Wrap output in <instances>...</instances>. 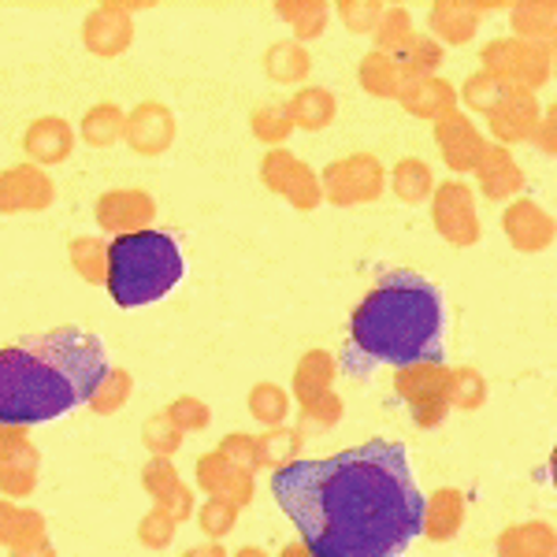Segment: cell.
<instances>
[{"mask_svg": "<svg viewBox=\"0 0 557 557\" xmlns=\"http://www.w3.org/2000/svg\"><path fill=\"white\" fill-rule=\"evenodd\" d=\"M178 138V123L175 112L164 101H141L127 112L123 123V141L134 157H164Z\"/></svg>", "mask_w": 557, "mask_h": 557, "instance_id": "7c38bea8", "label": "cell"}, {"mask_svg": "<svg viewBox=\"0 0 557 557\" xmlns=\"http://www.w3.org/2000/svg\"><path fill=\"white\" fill-rule=\"evenodd\" d=\"M209 406H205L201 398H194V394H183V398H175L172 406H168V420L178 428V431H205L209 428Z\"/></svg>", "mask_w": 557, "mask_h": 557, "instance_id": "60d3db41", "label": "cell"}, {"mask_svg": "<svg viewBox=\"0 0 557 557\" xmlns=\"http://www.w3.org/2000/svg\"><path fill=\"white\" fill-rule=\"evenodd\" d=\"M502 557H550V532L546 528H517L502 535Z\"/></svg>", "mask_w": 557, "mask_h": 557, "instance_id": "f35d334b", "label": "cell"}, {"mask_svg": "<svg viewBox=\"0 0 557 557\" xmlns=\"http://www.w3.org/2000/svg\"><path fill=\"white\" fill-rule=\"evenodd\" d=\"M23 557H49V550H38V554H23Z\"/></svg>", "mask_w": 557, "mask_h": 557, "instance_id": "f907efd6", "label": "cell"}, {"mask_svg": "<svg viewBox=\"0 0 557 557\" xmlns=\"http://www.w3.org/2000/svg\"><path fill=\"white\" fill-rule=\"evenodd\" d=\"M357 86H361L368 97H375V101H398L406 78H401V71L394 67L391 57L372 49V52H364L361 64H357Z\"/></svg>", "mask_w": 557, "mask_h": 557, "instance_id": "f1b7e54d", "label": "cell"}, {"mask_svg": "<svg viewBox=\"0 0 557 557\" xmlns=\"http://www.w3.org/2000/svg\"><path fill=\"white\" fill-rule=\"evenodd\" d=\"M472 175H475V183H472L475 197L483 194V201H494V205H509L513 197H520V190H524V183H528L513 149H502V146H494V141H487V149H483L480 164L472 168Z\"/></svg>", "mask_w": 557, "mask_h": 557, "instance_id": "2e32d148", "label": "cell"}, {"mask_svg": "<svg viewBox=\"0 0 557 557\" xmlns=\"http://www.w3.org/2000/svg\"><path fill=\"white\" fill-rule=\"evenodd\" d=\"M502 235L517 253H546L557 238V223L532 197H513L502 209Z\"/></svg>", "mask_w": 557, "mask_h": 557, "instance_id": "9a60e30c", "label": "cell"}, {"mask_svg": "<svg viewBox=\"0 0 557 557\" xmlns=\"http://www.w3.org/2000/svg\"><path fill=\"white\" fill-rule=\"evenodd\" d=\"M83 45L89 57L115 60L134 45V15L120 0H104V4L89 8L83 20Z\"/></svg>", "mask_w": 557, "mask_h": 557, "instance_id": "4fadbf2b", "label": "cell"}, {"mask_svg": "<svg viewBox=\"0 0 557 557\" xmlns=\"http://www.w3.org/2000/svg\"><path fill=\"white\" fill-rule=\"evenodd\" d=\"M123 123H127V112H123L115 101H97L83 112V120L75 123V138H83L89 149H112L123 141Z\"/></svg>", "mask_w": 557, "mask_h": 557, "instance_id": "cb8c5ba5", "label": "cell"}, {"mask_svg": "<svg viewBox=\"0 0 557 557\" xmlns=\"http://www.w3.org/2000/svg\"><path fill=\"white\" fill-rule=\"evenodd\" d=\"M272 498L309 557H401L424 535V491L391 438L278 465Z\"/></svg>", "mask_w": 557, "mask_h": 557, "instance_id": "6da1fadb", "label": "cell"}, {"mask_svg": "<svg viewBox=\"0 0 557 557\" xmlns=\"http://www.w3.org/2000/svg\"><path fill=\"white\" fill-rule=\"evenodd\" d=\"M335 368L338 364L327 349H305L298 368H294V398H298L301 406H309L320 394H327L331 386H335Z\"/></svg>", "mask_w": 557, "mask_h": 557, "instance_id": "4316f807", "label": "cell"}, {"mask_svg": "<svg viewBox=\"0 0 557 557\" xmlns=\"http://www.w3.org/2000/svg\"><path fill=\"white\" fill-rule=\"evenodd\" d=\"M242 557H260V554H257V550H249V554H242Z\"/></svg>", "mask_w": 557, "mask_h": 557, "instance_id": "816d5d0a", "label": "cell"}, {"mask_svg": "<svg viewBox=\"0 0 557 557\" xmlns=\"http://www.w3.org/2000/svg\"><path fill=\"white\" fill-rule=\"evenodd\" d=\"M283 104H286V115H290L294 131H305V134L331 127L338 115V97L331 94L327 86H298L290 101H283Z\"/></svg>", "mask_w": 557, "mask_h": 557, "instance_id": "44dd1931", "label": "cell"}, {"mask_svg": "<svg viewBox=\"0 0 557 557\" xmlns=\"http://www.w3.org/2000/svg\"><path fill=\"white\" fill-rule=\"evenodd\" d=\"M260 67H264L268 83H275V86H309L312 52L294 38H283V41L268 45Z\"/></svg>", "mask_w": 557, "mask_h": 557, "instance_id": "7402d4cb", "label": "cell"}, {"mask_svg": "<svg viewBox=\"0 0 557 557\" xmlns=\"http://www.w3.org/2000/svg\"><path fill=\"white\" fill-rule=\"evenodd\" d=\"M398 104L406 108L412 120H443L457 108V86L450 78L443 75H431V78H417V83H406L398 94Z\"/></svg>", "mask_w": 557, "mask_h": 557, "instance_id": "d6986e66", "label": "cell"}, {"mask_svg": "<svg viewBox=\"0 0 557 557\" xmlns=\"http://www.w3.org/2000/svg\"><path fill=\"white\" fill-rule=\"evenodd\" d=\"M178 438H183V431H178L172 420H168V412H157V417L146 420V443H149V450L172 454L175 446H178Z\"/></svg>", "mask_w": 557, "mask_h": 557, "instance_id": "7bdbcfd3", "label": "cell"}, {"mask_svg": "<svg viewBox=\"0 0 557 557\" xmlns=\"http://www.w3.org/2000/svg\"><path fill=\"white\" fill-rule=\"evenodd\" d=\"M94 220L108 238L138 235L157 223V197L141 186H120V190H104L94 205Z\"/></svg>", "mask_w": 557, "mask_h": 557, "instance_id": "30bf717a", "label": "cell"}, {"mask_svg": "<svg viewBox=\"0 0 557 557\" xmlns=\"http://www.w3.org/2000/svg\"><path fill=\"white\" fill-rule=\"evenodd\" d=\"M146 483H149V491L164 502V506H175V509L190 506V498L178 491V480H175V472H172V465H168V461H152L146 469Z\"/></svg>", "mask_w": 557, "mask_h": 557, "instance_id": "ab89813d", "label": "cell"}, {"mask_svg": "<svg viewBox=\"0 0 557 557\" xmlns=\"http://www.w3.org/2000/svg\"><path fill=\"white\" fill-rule=\"evenodd\" d=\"M317 175L323 201L335 205V209L375 205L386 194V168L375 152H346Z\"/></svg>", "mask_w": 557, "mask_h": 557, "instance_id": "8992f818", "label": "cell"}, {"mask_svg": "<svg viewBox=\"0 0 557 557\" xmlns=\"http://www.w3.org/2000/svg\"><path fill=\"white\" fill-rule=\"evenodd\" d=\"M205 528H209V532H215V535H220V532H227V528H231V520H235V517H231V506H227V502H212V506L209 509H205Z\"/></svg>", "mask_w": 557, "mask_h": 557, "instance_id": "c3c4849f", "label": "cell"}, {"mask_svg": "<svg viewBox=\"0 0 557 557\" xmlns=\"http://www.w3.org/2000/svg\"><path fill=\"white\" fill-rule=\"evenodd\" d=\"M446 375H450V364H435V361H424V364H409V368H398L394 372V391L398 398L406 401L412 420L420 428H438L443 417L450 412V401H446Z\"/></svg>", "mask_w": 557, "mask_h": 557, "instance_id": "9c48e42d", "label": "cell"}, {"mask_svg": "<svg viewBox=\"0 0 557 557\" xmlns=\"http://www.w3.org/2000/svg\"><path fill=\"white\" fill-rule=\"evenodd\" d=\"M435 172H431L428 160L420 157H401L398 164L386 172V190L398 197L401 205H424L435 194Z\"/></svg>", "mask_w": 557, "mask_h": 557, "instance_id": "d4e9b609", "label": "cell"}, {"mask_svg": "<svg viewBox=\"0 0 557 557\" xmlns=\"http://www.w3.org/2000/svg\"><path fill=\"white\" fill-rule=\"evenodd\" d=\"M141 539H146L149 546H168V539H172V520H168L164 513L149 517L146 528H141Z\"/></svg>", "mask_w": 557, "mask_h": 557, "instance_id": "7dc6e473", "label": "cell"}, {"mask_svg": "<svg viewBox=\"0 0 557 557\" xmlns=\"http://www.w3.org/2000/svg\"><path fill=\"white\" fill-rule=\"evenodd\" d=\"M223 457H227L235 469L246 472V465L253 469V465H260V450H257V438H249V435H231L227 443H223Z\"/></svg>", "mask_w": 557, "mask_h": 557, "instance_id": "f6af8a7d", "label": "cell"}, {"mask_svg": "<svg viewBox=\"0 0 557 557\" xmlns=\"http://www.w3.org/2000/svg\"><path fill=\"white\" fill-rule=\"evenodd\" d=\"M435 149H438V157H443V164L450 168V178H465L480 164L483 149H487V138L475 127L472 115L454 108L450 115L435 120Z\"/></svg>", "mask_w": 557, "mask_h": 557, "instance_id": "8fae6325", "label": "cell"}, {"mask_svg": "<svg viewBox=\"0 0 557 557\" xmlns=\"http://www.w3.org/2000/svg\"><path fill=\"white\" fill-rule=\"evenodd\" d=\"M457 524H461V498H457L454 491H443L424 502V532L431 539L454 535Z\"/></svg>", "mask_w": 557, "mask_h": 557, "instance_id": "8d00e7d4", "label": "cell"}, {"mask_svg": "<svg viewBox=\"0 0 557 557\" xmlns=\"http://www.w3.org/2000/svg\"><path fill=\"white\" fill-rule=\"evenodd\" d=\"M249 131H253V138L260 141V146L286 149V141L294 138V123H290V115H286V104L268 101V104L253 108V115H249Z\"/></svg>", "mask_w": 557, "mask_h": 557, "instance_id": "d6a6232c", "label": "cell"}, {"mask_svg": "<svg viewBox=\"0 0 557 557\" xmlns=\"http://www.w3.org/2000/svg\"><path fill=\"white\" fill-rule=\"evenodd\" d=\"M131 394H134V375L120 364H108V372L101 375V383L94 386L86 406L94 412H101V417H112V412H120L127 406Z\"/></svg>", "mask_w": 557, "mask_h": 557, "instance_id": "4dcf8cb0", "label": "cell"}, {"mask_svg": "<svg viewBox=\"0 0 557 557\" xmlns=\"http://www.w3.org/2000/svg\"><path fill=\"white\" fill-rule=\"evenodd\" d=\"M290 412V394L283 391L278 383H257L249 391V417L257 424H268V428H278Z\"/></svg>", "mask_w": 557, "mask_h": 557, "instance_id": "d590c367", "label": "cell"}, {"mask_svg": "<svg viewBox=\"0 0 557 557\" xmlns=\"http://www.w3.org/2000/svg\"><path fill=\"white\" fill-rule=\"evenodd\" d=\"M446 401L465 412L480 409L487 401V380H483V372H475L472 364L450 368V375H446Z\"/></svg>", "mask_w": 557, "mask_h": 557, "instance_id": "e575fe53", "label": "cell"}, {"mask_svg": "<svg viewBox=\"0 0 557 557\" xmlns=\"http://www.w3.org/2000/svg\"><path fill=\"white\" fill-rule=\"evenodd\" d=\"M539 115H543V104H539L535 94H528V89H506V97L487 115V131L494 146L513 149L520 141H532Z\"/></svg>", "mask_w": 557, "mask_h": 557, "instance_id": "e0dca14e", "label": "cell"}, {"mask_svg": "<svg viewBox=\"0 0 557 557\" xmlns=\"http://www.w3.org/2000/svg\"><path fill=\"white\" fill-rule=\"evenodd\" d=\"M57 201V183L38 164H12L0 172V215L45 212Z\"/></svg>", "mask_w": 557, "mask_h": 557, "instance_id": "5bb4252c", "label": "cell"}, {"mask_svg": "<svg viewBox=\"0 0 557 557\" xmlns=\"http://www.w3.org/2000/svg\"><path fill=\"white\" fill-rule=\"evenodd\" d=\"M108 372V349L94 331L64 323L0 346V428H34L86 406Z\"/></svg>", "mask_w": 557, "mask_h": 557, "instance_id": "7a4b0ae2", "label": "cell"}, {"mask_svg": "<svg viewBox=\"0 0 557 557\" xmlns=\"http://www.w3.org/2000/svg\"><path fill=\"white\" fill-rule=\"evenodd\" d=\"M428 30L438 45H454V49H465L475 30H480V15L472 12L469 0H435L428 12Z\"/></svg>", "mask_w": 557, "mask_h": 557, "instance_id": "ffe728a7", "label": "cell"}, {"mask_svg": "<svg viewBox=\"0 0 557 557\" xmlns=\"http://www.w3.org/2000/svg\"><path fill=\"white\" fill-rule=\"evenodd\" d=\"M298 431H286V428H275L272 435H264L257 443V450H260V465H286V461H294V450H298Z\"/></svg>", "mask_w": 557, "mask_h": 557, "instance_id": "b9f144b4", "label": "cell"}, {"mask_svg": "<svg viewBox=\"0 0 557 557\" xmlns=\"http://www.w3.org/2000/svg\"><path fill=\"white\" fill-rule=\"evenodd\" d=\"M446 357V298L428 275L386 272L349 317L343 364L364 375L372 368H409Z\"/></svg>", "mask_w": 557, "mask_h": 557, "instance_id": "3957f363", "label": "cell"}, {"mask_svg": "<svg viewBox=\"0 0 557 557\" xmlns=\"http://www.w3.org/2000/svg\"><path fill=\"white\" fill-rule=\"evenodd\" d=\"M431 223H435L438 238L454 249H469L483 238V223H480V209H475V190L465 178H446V183H435V194H431Z\"/></svg>", "mask_w": 557, "mask_h": 557, "instance_id": "52a82bcc", "label": "cell"}, {"mask_svg": "<svg viewBox=\"0 0 557 557\" xmlns=\"http://www.w3.org/2000/svg\"><path fill=\"white\" fill-rule=\"evenodd\" d=\"M412 34H417V23H412L409 8L386 4L380 23H375V30H372V45H375V52H383V57H394V52H398Z\"/></svg>", "mask_w": 557, "mask_h": 557, "instance_id": "836d02e7", "label": "cell"}, {"mask_svg": "<svg viewBox=\"0 0 557 557\" xmlns=\"http://www.w3.org/2000/svg\"><path fill=\"white\" fill-rule=\"evenodd\" d=\"M275 15L294 30V41L309 49V41L323 38L331 23V4L327 0H275Z\"/></svg>", "mask_w": 557, "mask_h": 557, "instance_id": "484cf974", "label": "cell"}, {"mask_svg": "<svg viewBox=\"0 0 557 557\" xmlns=\"http://www.w3.org/2000/svg\"><path fill=\"white\" fill-rule=\"evenodd\" d=\"M338 15V23L346 26L349 34H361V38H372L375 23H380L383 15V0H338V4H331Z\"/></svg>", "mask_w": 557, "mask_h": 557, "instance_id": "74e56055", "label": "cell"}, {"mask_svg": "<svg viewBox=\"0 0 557 557\" xmlns=\"http://www.w3.org/2000/svg\"><path fill=\"white\" fill-rule=\"evenodd\" d=\"M391 60H394V67L401 71V78H406V83H417V78L438 75V67H443V60H446V49L431 38V34L417 30L398 52H394Z\"/></svg>", "mask_w": 557, "mask_h": 557, "instance_id": "83f0119b", "label": "cell"}, {"mask_svg": "<svg viewBox=\"0 0 557 557\" xmlns=\"http://www.w3.org/2000/svg\"><path fill=\"white\" fill-rule=\"evenodd\" d=\"M186 557H223L220 546H201V550H190Z\"/></svg>", "mask_w": 557, "mask_h": 557, "instance_id": "681fc988", "label": "cell"}, {"mask_svg": "<svg viewBox=\"0 0 557 557\" xmlns=\"http://www.w3.org/2000/svg\"><path fill=\"white\" fill-rule=\"evenodd\" d=\"M506 83H498L494 75L487 71H475V75L465 78L461 86H457V108L465 104V115H491L494 104L506 97Z\"/></svg>", "mask_w": 557, "mask_h": 557, "instance_id": "1f68e13d", "label": "cell"}, {"mask_svg": "<svg viewBox=\"0 0 557 557\" xmlns=\"http://www.w3.org/2000/svg\"><path fill=\"white\" fill-rule=\"evenodd\" d=\"M532 141L543 149V157H554V152H557V112H554V108H546V112L539 115V123L532 131Z\"/></svg>", "mask_w": 557, "mask_h": 557, "instance_id": "bcb514c9", "label": "cell"}, {"mask_svg": "<svg viewBox=\"0 0 557 557\" xmlns=\"http://www.w3.org/2000/svg\"><path fill=\"white\" fill-rule=\"evenodd\" d=\"M186 278V257L168 231H138V235L108 238L104 290L120 309H146L164 301Z\"/></svg>", "mask_w": 557, "mask_h": 557, "instance_id": "277c9868", "label": "cell"}, {"mask_svg": "<svg viewBox=\"0 0 557 557\" xmlns=\"http://www.w3.org/2000/svg\"><path fill=\"white\" fill-rule=\"evenodd\" d=\"M67 264L89 286H104L108 275V242L101 235H75L67 242Z\"/></svg>", "mask_w": 557, "mask_h": 557, "instance_id": "f546056e", "label": "cell"}, {"mask_svg": "<svg viewBox=\"0 0 557 557\" xmlns=\"http://www.w3.org/2000/svg\"><path fill=\"white\" fill-rule=\"evenodd\" d=\"M260 183L298 212H317L323 205L317 168H309L290 149H268L260 157Z\"/></svg>", "mask_w": 557, "mask_h": 557, "instance_id": "ba28073f", "label": "cell"}, {"mask_svg": "<svg viewBox=\"0 0 557 557\" xmlns=\"http://www.w3.org/2000/svg\"><path fill=\"white\" fill-rule=\"evenodd\" d=\"M480 71H487L509 89L539 94L554 78V45H532L517 38H491L480 49Z\"/></svg>", "mask_w": 557, "mask_h": 557, "instance_id": "5b68a950", "label": "cell"}, {"mask_svg": "<svg viewBox=\"0 0 557 557\" xmlns=\"http://www.w3.org/2000/svg\"><path fill=\"white\" fill-rule=\"evenodd\" d=\"M509 26L517 41H532V45H554L557 34V4L550 0H517L509 4Z\"/></svg>", "mask_w": 557, "mask_h": 557, "instance_id": "603a6c76", "label": "cell"}, {"mask_svg": "<svg viewBox=\"0 0 557 557\" xmlns=\"http://www.w3.org/2000/svg\"><path fill=\"white\" fill-rule=\"evenodd\" d=\"M71 152H75V123H67L64 115H38V120L26 123L23 131L26 164L57 168L67 164Z\"/></svg>", "mask_w": 557, "mask_h": 557, "instance_id": "ac0fdd59", "label": "cell"}, {"mask_svg": "<svg viewBox=\"0 0 557 557\" xmlns=\"http://www.w3.org/2000/svg\"><path fill=\"white\" fill-rule=\"evenodd\" d=\"M338 417H343V398H338L335 391L320 394L317 401H309V406H301V424H305V420H309V424H317V428H331Z\"/></svg>", "mask_w": 557, "mask_h": 557, "instance_id": "ee69618b", "label": "cell"}]
</instances>
